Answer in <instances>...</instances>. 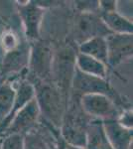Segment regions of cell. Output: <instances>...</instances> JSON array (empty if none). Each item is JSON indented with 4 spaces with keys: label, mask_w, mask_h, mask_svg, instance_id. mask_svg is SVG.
<instances>
[{
    "label": "cell",
    "mask_w": 133,
    "mask_h": 149,
    "mask_svg": "<svg viewBox=\"0 0 133 149\" xmlns=\"http://www.w3.org/2000/svg\"><path fill=\"white\" fill-rule=\"evenodd\" d=\"M35 100L39 107L40 117L56 127L61 126L69 100L52 81H35Z\"/></svg>",
    "instance_id": "1"
},
{
    "label": "cell",
    "mask_w": 133,
    "mask_h": 149,
    "mask_svg": "<svg viewBox=\"0 0 133 149\" xmlns=\"http://www.w3.org/2000/svg\"><path fill=\"white\" fill-rule=\"evenodd\" d=\"M93 118L86 115L79 104V97L70 95L60 132L68 143L84 148L86 143V128Z\"/></svg>",
    "instance_id": "2"
},
{
    "label": "cell",
    "mask_w": 133,
    "mask_h": 149,
    "mask_svg": "<svg viewBox=\"0 0 133 149\" xmlns=\"http://www.w3.org/2000/svg\"><path fill=\"white\" fill-rule=\"evenodd\" d=\"M88 93H97V95H106L115 102V104L120 109H131L132 104L122 95L111 86L108 79H100L91 77L79 72L76 68L74 78L72 81L71 95L74 97H81Z\"/></svg>",
    "instance_id": "3"
},
{
    "label": "cell",
    "mask_w": 133,
    "mask_h": 149,
    "mask_svg": "<svg viewBox=\"0 0 133 149\" xmlns=\"http://www.w3.org/2000/svg\"><path fill=\"white\" fill-rule=\"evenodd\" d=\"M78 47L72 42L54 53L52 68V81L68 100L71 95L72 81L76 70V57Z\"/></svg>",
    "instance_id": "4"
},
{
    "label": "cell",
    "mask_w": 133,
    "mask_h": 149,
    "mask_svg": "<svg viewBox=\"0 0 133 149\" xmlns=\"http://www.w3.org/2000/svg\"><path fill=\"white\" fill-rule=\"evenodd\" d=\"M54 49L49 41L38 40L30 43V56L26 80L31 84L35 81H52V68Z\"/></svg>",
    "instance_id": "5"
},
{
    "label": "cell",
    "mask_w": 133,
    "mask_h": 149,
    "mask_svg": "<svg viewBox=\"0 0 133 149\" xmlns=\"http://www.w3.org/2000/svg\"><path fill=\"white\" fill-rule=\"evenodd\" d=\"M112 34L97 13L93 12H79L75 18L72 31V41L77 47L86 40L95 37H107Z\"/></svg>",
    "instance_id": "6"
},
{
    "label": "cell",
    "mask_w": 133,
    "mask_h": 149,
    "mask_svg": "<svg viewBox=\"0 0 133 149\" xmlns=\"http://www.w3.org/2000/svg\"><path fill=\"white\" fill-rule=\"evenodd\" d=\"M79 104L86 115L101 121L116 119L122 109L111 98L103 95L88 93L79 97Z\"/></svg>",
    "instance_id": "7"
},
{
    "label": "cell",
    "mask_w": 133,
    "mask_h": 149,
    "mask_svg": "<svg viewBox=\"0 0 133 149\" xmlns=\"http://www.w3.org/2000/svg\"><path fill=\"white\" fill-rule=\"evenodd\" d=\"M17 11L24 30L25 40L33 43L41 39V26L46 9L36 1H17Z\"/></svg>",
    "instance_id": "8"
},
{
    "label": "cell",
    "mask_w": 133,
    "mask_h": 149,
    "mask_svg": "<svg viewBox=\"0 0 133 149\" xmlns=\"http://www.w3.org/2000/svg\"><path fill=\"white\" fill-rule=\"evenodd\" d=\"M106 39L107 44V67L109 71L115 70L122 63L132 58L133 36L131 34H110Z\"/></svg>",
    "instance_id": "9"
},
{
    "label": "cell",
    "mask_w": 133,
    "mask_h": 149,
    "mask_svg": "<svg viewBox=\"0 0 133 149\" xmlns=\"http://www.w3.org/2000/svg\"><path fill=\"white\" fill-rule=\"evenodd\" d=\"M40 110L35 97L15 114L0 138L9 134H26L39 123Z\"/></svg>",
    "instance_id": "10"
},
{
    "label": "cell",
    "mask_w": 133,
    "mask_h": 149,
    "mask_svg": "<svg viewBox=\"0 0 133 149\" xmlns=\"http://www.w3.org/2000/svg\"><path fill=\"white\" fill-rule=\"evenodd\" d=\"M15 88L16 93L13 107H12L11 112L7 116V118L0 125V136L4 132V130L8 127V125L10 124L11 120L13 119V117L15 116L17 112L21 109H23L29 102H31L35 97V88H34V86L27 80L17 81L15 84Z\"/></svg>",
    "instance_id": "11"
},
{
    "label": "cell",
    "mask_w": 133,
    "mask_h": 149,
    "mask_svg": "<svg viewBox=\"0 0 133 149\" xmlns=\"http://www.w3.org/2000/svg\"><path fill=\"white\" fill-rule=\"evenodd\" d=\"M103 122V127L113 149H130L132 144V129L122 127L116 119H110Z\"/></svg>",
    "instance_id": "12"
},
{
    "label": "cell",
    "mask_w": 133,
    "mask_h": 149,
    "mask_svg": "<svg viewBox=\"0 0 133 149\" xmlns=\"http://www.w3.org/2000/svg\"><path fill=\"white\" fill-rule=\"evenodd\" d=\"M97 14L112 34H133L132 21L123 16L117 9Z\"/></svg>",
    "instance_id": "13"
},
{
    "label": "cell",
    "mask_w": 133,
    "mask_h": 149,
    "mask_svg": "<svg viewBox=\"0 0 133 149\" xmlns=\"http://www.w3.org/2000/svg\"><path fill=\"white\" fill-rule=\"evenodd\" d=\"M84 149H113L106 136L103 122L91 119L86 128V143Z\"/></svg>",
    "instance_id": "14"
},
{
    "label": "cell",
    "mask_w": 133,
    "mask_h": 149,
    "mask_svg": "<svg viewBox=\"0 0 133 149\" xmlns=\"http://www.w3.org/2000/svg\"><path fill=\"white\" fill-rule=\"evenodd\" d=\"M76 68L79 72L88 76L100 79H108L109 69L104 63L79 52L76 57Z\"/></svg>",
    "instance_id": "15"
},
{
    "label": "cell",
    "mask_w": 133,
    "mask_h": 149,
    "mask_svg": "<svg viewBox=\"0 0 133 149\" xmlns=\"http://www.w3.org/2000/svg\"><path fill=\"white\" fill-rule=\"evenodd\" d=\"M42 124V123H41ZM49 131V130H48ZM54 139L49 132V136L44 133V129L38 123L32 130L24 134L23 149H55Z\"/></svg>",
    "instance_id": "16"
},
{
    "label": "cell",
    "mask_w": 133,
    "mask_h": 149,
    "mask_svg": "<svg viewBox=\"0 0 133 149\" xmlns=\"http://www.w3.org/2000/svg\"><path fill=\"white\" fill-rule=\"evenodd\" d=\"M78 52L93 57L107 66V44L105 37H95L84 41L78 46Z\"/></svg>",
    "instance_id": "17"
},
{
    "label": "cell",
    "mask_w": 133,
    "mask_h": 149,
    "mask_svg": "<svg viewBox=\"0 0 133 149\" xmlns=\"http://www.w3.org/2000/svg\"><path fill=\"white\" fill-rule=\"evenodd\" d=\"M15 85L9 81H0V125L11 112L15 100Z\"/></svg>",
    "instance_id": "18"
},
{
    "label": "cell",
    "mask_w": 133,
    "mask_h": 149,
    "mask_svg": "<svg viewBox=\"0 0 133 149\" xmlns=\"http://www.w3.org/2000/svg\"><path fill=\"white\" fill-rule=\"evenodd\" d=\"M22 42L23 41L20 39L18 34L11 28L4 29L0 36V45L4 53H8L17 49Z\"/></svg>",
    "instance_id": "19"
},
{
    "label": "cell",
    "mask_w": 133,
    "mask_h": 149,
    "mask_svg": "<svg viewBox=\"0 0 133 149\" xmlns=\"http://www.w3.org/2000/svg\"><path fill=\"white\" fill-rule=\"evenodd\" d=\"M1 139V149H23L24 135L23 134H9Z\"/></svg>",
    "instance_id": "20"
},
{
    "label": "cell",
    "mask_w": 133,
    "mask_h": 149,
    "mask_svg": "<svg viewBox=\"0 0 133 149\" xmlns=\"http://www.w3.org/2000/svg\"><path fill=\"white\" fill-rule=\"evenodd\" d=\"M116 121L122 127L126 129H132L133 127V112L131 109H122L120 113L118 114Z\"/></svg>",
    "instance_id": "21"
},
{
    "label": "cell",
    "mask_w": 133,
    "mask_h": 149,
    "mask_svg": "<svg viewBox=\"0 0 133 149\" xmlns=\"http://www.w3.org/2000/svg\"><path fill=\"white\" fill-rule=\"evenodd\" d=\"M75 6L78 12L97 13L98 11V1H76Z\"/></svg>",
    "instance_id": "22"
},
{
    "label": "cell",
    "mask_w": 133,
    "mask_h": 149,
    "mask_svg": "<svg viewBox=\"0 0 133 149\" xmlns=\"http://www.w3.org/2000/svg\"><path fill=\"white\" fill-rule=\"evenodd\" d=\"M0 149H1V139H0Z\"/></svg>",
    "instance_id": "23"
},
{
    "label": "cell",
    "mask_w": 133,
    "mask_h": 149,
    "mask_svg": "<svg viewBox=\"0 0 133 149\" xmlns=\"http://www.w3.org/2000/svg\"><path fill=\"white\" fill-rule=\"evenodd\" d=\"M0 65H1V59H0Z\"/></svg>",
    "instance_id": "24"
},
{
    "label": "cell",
    "mask_w": 133,
    "mask_h": 149,
    "mask_svg": "<svg viewBox=\"0 0 133 149\" xmlns=\"http://www.w3.org/2000/svg\"><path fill=\"white\" fill-rule=\"evenodd\" d=\"M55 149H56V148H55Z\"/></svg>",
    "instance_id": "25"
}]
</instances>
